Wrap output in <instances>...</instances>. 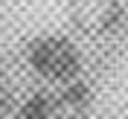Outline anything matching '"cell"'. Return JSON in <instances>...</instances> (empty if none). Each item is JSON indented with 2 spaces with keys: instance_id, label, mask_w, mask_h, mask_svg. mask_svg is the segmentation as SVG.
Listing matches in <instances>:
<instances>
[{
  "instance_id": "6da1fadb",
  "label": "cell",
  "mask_w": 128,
  "mask_h": 119,
  "mask_svg": "<svg viewBox=\"0 0 128 119\" xmlns=\"http://www.w3.org/2000/svg\"><path fill=\"white\" fill-rule=\"evenodd\" d=\"M29 64L50 81H70L82 70V58L67 38H38L29 47Z\"/></svg>"
},
{
  "instance_id": "7a4b0ae2",
  "label": "cell",
  "mask_w": 128,
  "mask_h": 119,
  "mask_svg": "<svg viewBox=\"0 0 128 119\" xmlns=\"http://www.w3.org/2000/svg\"><path fill=\"white\" fill-rule=\"evenodd\" d=\"M47 116H50V102L44 96H32L20 108V119H47Z\"/></svg>"
},
{
  "instance_id": "3957f363",
  "label": "cell",
  "mask_w": 128,
  "mask_h": 119,
  "mask_svg": "<svg viewBox=\"0 0 128 119\" xmlns=\"http://www.w3.org/2000/svg\"><path fill=\"white\" fill-rule=\"evenodd\" d=\"M0 105H3V96H0Z\"/></svg>"
}]
</instances>
